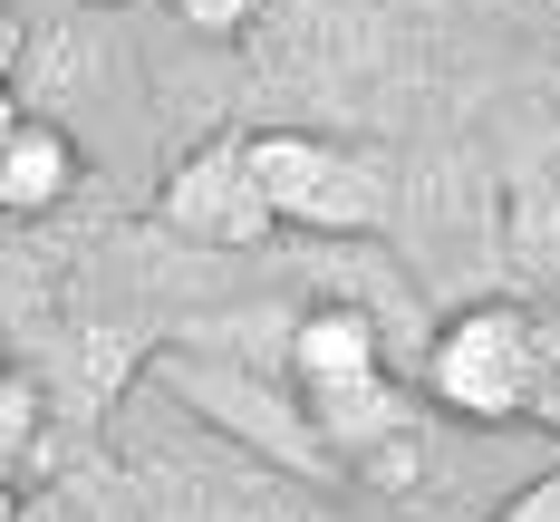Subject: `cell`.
<instances>
[{"mask_svg":"<svg viewBox=\"0 0 560 522\" xmlns=\"http://www.w3.org/2000/svg\"><path fill=\"white\" fill-rule=\"evenodd\" d=\"M290 368H300V387H310V406H319V426H329L338 445H377L396 426L387 358H377V329H368L358 310H310Z\"/></svg>","mask_w":560,"mask_h":522,"instance_id":"2","label":"cell"},{"mask_svg":"<svg viewBox=\"0 0 560 522\" xmlns=\"http://www.w3.org/2000/svg\"><path fill=\"white\" fill-rule=\"evenodd\" d=\"M252 174L280 223H368L377 213V174L319 136H252Z\"/></svg>","mask_w":560,"mask_h":522,"instance_id":"3","label":"cell"},{"mask_svg":"<svg viewBox=\"0 0 560 522\" xmlns=\"http://www.w3.org/2000/svg\"><path fill=\"white\" fill-rule=\"evenodd\" d=\"M68 184H78L68 126H49V116H10V136H0V204H10V223L68 204Z\"/></svg>","mask_w":560,"mask_h":522,"instance_id":"5","label":"cell"},{"mask_svg":"<svg viewBox=\"0 0 560 522\" xmlns=\"http://www.w3.org/2000/svg\"><path fill=\"white\" fill-rule=\"evenodd\" d=\"M174 10H184L203 39H242V30L261 20V0H174Z\"/></svg>","mask_w":560,"mask_h":522,"instance_id":"6","label":"cell"},{"mask_svg":"<svg viewBox=\"0 0 560 522\" xmlns=\"http://www.w3.org/2000/svg\"><path fill=\"white\" fill-rule=\"evenodd\" d=\"M425 378H435V406L474 416V426H512V416H532V387H541V320L512 300H474L464 320H445Z\"/></svg>","mask_w":560,"mask_h":522,"instance_id":"1","label":"cell"},{"mask_svg":"<svg viewBox=\"0 0 560 522\" xmlns=\"http://www.w3.org/2000/svg\"><path fill=\"white\" fill-rule=\"evenodd\" d=\"M165 223L203 232V242H261L280 213H271V194H261V174H252V146H203L165 184Z\"/></svg>","mask_w":560,"mask_h":522,"instance_id":"4","label":"cell"}]
</instances>
